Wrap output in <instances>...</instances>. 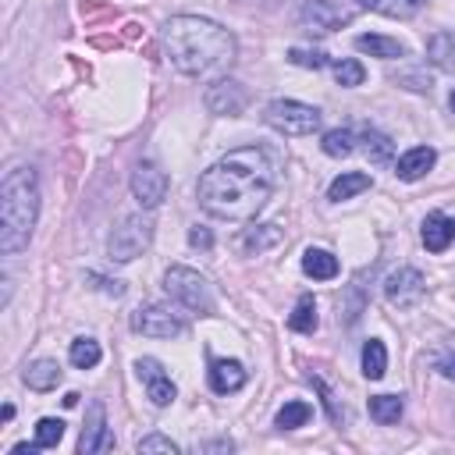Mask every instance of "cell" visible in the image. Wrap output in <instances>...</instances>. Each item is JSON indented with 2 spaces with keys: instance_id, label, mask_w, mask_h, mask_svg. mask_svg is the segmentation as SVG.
<instances>
[{
  "instance_id": "obj_1",
  "label": "cell",
  "mask_w": 455,
  "mask_h": 455,
  "mask_svg": "<svg viewBox=\"0 0 455 455\" xmlns=\"http://www.w3.org/2000/svg\"><path fill=\"white\" fill-rule=\"evenodd\" d=\"M277 178H281V167H277V156L270 149L242 146L199 174L196 196L210 217L252 220L267 206V199L274 196Z\"/></svg>"
},
{
  "instance_id": "obj_2",
  "label": "cell",
  "mask_w": 455,
  "mask_h": 455,
  "mask_svg": "<svg viewBox=\"0 0 455 455\" xmlns=\"http://www.w3.org/2000/svg\"><path fill=\"white\" fill-rule=\"evenodd\" d=\"M164 53L171 68L188 78H224V71L235 64L238 43L224 25L210 18L174 14L164 25Z\"/></svg>"
},
{
  "instance_id": "obj_3",
  "label": "cell",
  "mask_w": 455,
  "mask_h": 455,
  "mask_svg": "<svg viewBox=\"0 0 455 455\" xmlns=\"http://www.w3.org/2000/svg\"><path fill=\"white\" fill-rule=\"evenodd\" d=\"M39 217V181L32 164H14L0 181V252L14 256L28 245Z\"/></svg>"
},
{
  "instance_id": "obj_4",
  "label": "cell",
  "mask_w": 455,
  "mask_h": 455,
  "mask_svg": "<svg viewBox=\"0 0 455 455\" xmlns=\"http://www.w3.org/2000/svg\"><path fill=\"white\" fill-rule=\"evenodd\" d=\"M149 242H153V220L142 213H132V217H121L107 235V256L114 263H132L149 249Z\"/></svg>"
},
{
  "instance_id": "obj_5",
  "label": "cell",
  "mask_w": 455,
  "mask_h": 455,
  "mask_svg": "<svg viewBox=\"0 0 455 455\" xmlns=\"http://www.w3.org/2000/svg\"><path fill=\"white\" fill-rule=\"evenodd\" d=\"M164 288L174 302H181L192 313H213V306H217L213 291H210V281L192 267H171L164 274Z\"/></svg>"
},
{
  "instance_id": "obj_6",
  "label": "cell",
  "mask_w": 455,
  "mask_h": 455,
  "mask_svg": "<svg viewBox=\"0 0 455 455\" xmlns=\"http://www.w3.org/2000/svg\"><path fill=\"white\" fill-rule=\"evenodd\" d=\"M263 121L274 132L295 139V135H313L320 128V110L309 103H299V100H274V103H267Z\"/></svg>"
},
{
  "instance_id": "obj_7",
  "label": "cell",
  "mask_w": 455,
  "mask_h": 455,
  "mask_svg": "<svg viewBox=\"0 0 455 455\" xmlns=\"http://www.w3.org/2000/svg\"><path fill=\"white\" fill-rule=\"evenodd\" d=\"M299 21H302L306 32L327 36V32L348 25V21H352V11H348L345 4H338V0H302V7H299Z\"/></svg>"
},
{
  "instance_id": "obj_8",
  "label": "cell",
  "mask_w": 455,
  "mask_h": 455,
  "mask_svg": "<svg viewBox=\"0 0 455 455\" xmlns=\"http://www.w3.org/2000/svg\"><path fill=\"white\" fill-rule=\"evenodd\" d=\"M423 291H427V277H423L416 267H398V270H391L387 281H384V295H387V302L398 306V309L416 306V302L423 299Z\"/></svg>"
},
{
  "instance_id": "obj_9",
  "label": "cell",
  "mask_w": 455,
  "mask_h": 455,
  "mask_svg": "<svg viewBox=\"0 0 455 455\" xmlns=\"http://www.w3.org/2000/svg\"><path fill=\"white\" fill-rule=\"evenodd\" d=\"M203 103H206L210 114L235 117V114L245 110V103H249V89H245L242 82H235V78H213V85L206 89Z\"/></svg>"
},
{
  "instance_id": "obj_10",
  "label": "cell",
  "mask_w": 455,
  "mask_h": 455,
  "mask_svg": "<svg viewBox=\"0 0 455 455\" xmlns=\"http://www.w3.org/2000/svg\"><path fill=\"white\" fill-rule=\"evenodd\" d=\"M132 327L146 338H178L185 331V320L171 306H146V309H135Z\"/></svg>"
},
{
  "instance_id": "obj_11",
  "label": "cell",
  "mask_w": 455,
  "mask_h": 455,
  "mask_svg": "<svg viewBox=\"0 0 455 455\" xmlns=\"http://www.w3.org/2000/svg\"><path fill=\"white\" fill-rule=\"evenodd\" d=\"M132 196L139 199L142 210L160 206V203L167 199V174H164L156 164L142 160V164L132 171Z\"/></svg>"
},
{
  "instance_id": "obj_12",
  "label": "cell",
  "mask_w": 455,
  "mask_h": 455,
  "mask_svg": "<svg viewBox=\"0 0 455 455\" xmlns=\"http://www.w3.org/2000/svg\"><path fill=\"white\" fill-rule=\"evenodd\" d=\"M135 373H139V380L146 384V395H149V402L153 405H171L174 402V384H171V377L164 373V366L156 363V359H149V355H142V359H135Z\"/></svg>"
},
{
  "instance_id": "obj_13",
  "label": "cell",
  "mask_w": 455,
  "mask_h": 455,
  "mask_svg": "<svg viewBox=\"0 0 455 455\" xmlns=\"http://www.w3.org/2000/svg\"><path fill=\"white\" fill-rule=\"evenodd\" d=\"M110 444H114V437H110V427H107V412H103L100 402H92L89 416H85V427L78 434V451L82 455H96V451H107Z\"/></svg>"
},
{
  "instance_id": "obj_14",
  "label": "cell",
  "mask_w": 455,
  "mask_h": 455,
  "mask_svg": "<svg viewBox=\"0 0 455 455\" xmlns=\"http://www.w3.org/2000/svg\"><path fill=\"white\" fill-rule=\"evenodd\" d=\"M419 238L430 252H444L451 242H455V217H444V213H427L423 228H419Z\"/></svg>"
},
{
  "instance_id": "obj_15",
  "label": "cell",
  "mask_w": 455,
  "mask_h": 455,
  "mask_svg": "<svg viewBox=\"0 0 455 455\" xmlns=\"http://www.w3.org/2000/svg\"><path fill=\"white\" fill-rule=\"evenodd\" d=\"M245 366L238 363V359H213L210 363V387L217 391V395H231V391H238L242 384H245Z\"/></svg>"
},
{
  "instance_id": "obj_16",
  "label": "cell",
  "mask_w": 455,
  "mask_h": 455,
  "mask_svg": "<svg viewBox=\"0 0 455 455\" xmlns=\"http://www.w3.org/2000/svg\"><path fill=\"white\" fill-rule=\"evenodd\" d=\"M434 160H437V153H434L430 146H412L409 153H402V156H398L395 174H398L402 181H419V178L434 167Z\"/></svg>"
},
{
  "instance_id": "obj_17",
  "label": "cell",
  "mask_w": 455,
  "mask_h": 455,
  "mask_svg": "<svg viewBox=\"0 0 455 455\" xmlns=\"http://www.w3.org/2000/svg\"><path fill=\"white\" fill-rule=\"evenodd\" d=\"M60 377H64V370L57 366V359H36V363H28L25 373H21V380H25L32 391H53V387L60 384Z\"/></svg>"
},
{
  "instance_id": "obj_18",
  "label": "cell",
  "mask_w": 455,
  "mask_h": 455,
  "mask_svg": "<svg viewBox=\"0 0 455 455\" xmlns=\"http://www.w3.org/2000/svg\"><path fill=\"white\" fill-rule=\"evenodd\" d=\"M302 270H306L313 281H331V277H338V256L327 252V249L309 245V249L302 252Z\"/></svg>"
},
{
  "instance_id": "obj_19",
  "label": "cell",
  "mask_w": 455,
  "mask_h": 455,
  "mask_svg": "<svg viewBox=\"0 0 455 455\" xmlns=\"http://www.w3.org/2000/svg\"><path fill=\"white\" fill-rule=\"evenodd\" d=\"M366 188H370V174H366V171H345V174H338V178L331 181L327 199H331V203H345V199H352V196H359V192H366Z\"/></svg>"
},
{
  "instance_id": "obj_20",
  "label": "cell",
  "mask_w": 455,
  "mask_h": 455,
  "mask_svg": "<svg viewBox=\"0 0 455 455\" xmlns=\"http://www.w3.org/2000/svg\"><path fill=\"white\" fill-rule=\"evenodd\" d=\"M427 60L441 71H455V32H437L427 43Z\"/></svg>"
},
{
  "instance_id": "obj_21",
  "label": "cell",
  "mask_w": 455,
  "mask_h": 455,
  "mask_svg": "<svg viewBox=\"0 0 455 455\" xmlns=\"http://www.w3.org/2000/svg\"><path fill=\"white\" fill-rule=\"evenodd\" d=\"M355 50L370 53V57H384V60H395V57H405V46L391 36H355Z\"/></svg>"
},
{
  "instance_id": "obj_22",
  "label": "cell",
  "mask_w": 455,
  "mask_h": 455,
  "mask_svg": "<svg viewBox=\"0 0 455 455\" xmlns=\"http://www.w3.org/2000/svg\"><path fill=\"white\" fill-rule=\"evenodd\" d=\"M281 242V228L277 224H256V228H245V235H242V252H263V249H270V245H277Z\"/></svg>"
},
{
  "instance_id": "obj_23",
  "label": "cell",
  "mask_w": 455,
  "mask_h": 455,
  "mask_svg": "<svg viewBox=\"0 0 455 455\" xmlns=\"http://www.w3.org/2000/svg\"><path fill=\"white\" fill-rule=\"evenodd\" d=\"M387 373V348L380 338H370L363 345V377L366 380H380Z\"/></svg>"
},
{
  "instance_id": "obj_24",
  "label": "cell",
  "mask_w": 455,
  "mask_h": 455,
  "mask_svg": "<svg viewBox=\"0 0 455 455\" xmlns=\"http://www.w3.org/2000/svg\"><path fill=\"white\" fill-rule=\"evenodd\" d=\"M402 412H405L402 395H373V398H370V416H373L380 427L398 423V419H402Z\"/></svg>"
},
{
  "instance_id": "obj_25",
  "label": "cell",
  "mask_w": 455,
  "mask_h": 455,
  "mask_svg": "<svg viewBox=\"0 0 455 455\" xmlns=\"http://www.w3.org/2000/svg\"><path fill=\"white\" fill-rule=\"evenodd\" d=\"M309 416H313L309 402H299V398H291V402H284V405L277 409V416H274V427H277V430H295V427H306V423H309Z\"/></svg>"
},
{
  "instance_id": "obj_26",
  "label": "cell",
  "mask_w": 455,
  "mask_h": 455,
  "mask_svg": "<svg viewBox=\"0 0 455 455\" xmlns=\"http://www.w3.org/2000/svg\"><path fill=\"white\" fill-rule=\"evenodd\" d=\"M68 359L78 366V370H92L100 359H103V348L96 338H75L71 348H68Z\"/></svg>"
},
{
  "instance_id": "obj_27",
  "label": "cell",
  "mask_w": 455,
  "mask_h": 455,
  "mask_svg": "<svg viewBox=\"0 0 455 455\" xmlns=\"http://www.w3.org/2000/svg\"><path fill=\"white\" fill-rule=\"evenodd\" d=\"M288 327L299 331V334H313L316 331V302H313V295H299V302H295V309L288 316Z\"/></svg>"
},
{
  "instance_id": "obj_28",
  "label": "cell",
  "mask_w": 455,
  "mask_h": 455,
  "mask_svg": "<svg viewBox=\"0 0 455 455\" xmlns=\"http://www.w3.org/2000/svg\"><path fill=\"white\" fill-rule=\"evenodd\" d=\"M359 4L377 11V14H384V18H398V21L412 18L416 7H419V0H359Z\"/></svg>"
},
{
  "instance_id": "obj_29",
  "label": "cell",
  "mask_w": 455,
  "mask_h": 455,
  "mask_svg": "<svg viewBox=\"0 0 455 455\" xmlns=\"http://www.w3.org/2000/svg\"><path fill=\"white\" fill-rule=\"evenodd\" d=\"M320 149H323L327 156H348V153L355 149V132H352V128H331V132L323 135Z\"/></svg>"
},
{
  "instance_id": "obj_30",
  "label": "cell",
  "mask_w": 455,
  "mask_h": 455,
  "mask_svg": "<svg viewBox=\"0 0 455 455\" xmlns=\"http://www.w3.org/2000/svg\"><path fill=\"white\" fill-rule=\"evenodd\" d=\"M359 142H363V153L370 156V164H387L391 153H395V142L387 135H380V132H363Z\"/></svg>"
},
{
  "instance_id": "obj_31",
  "label": "cell",
  "mask_w": 455,
  "mask_h": 455,
  "mask_svg": "<svg viewBox=\"0 0 455 455\" xmlns=\"http://www.w3.org/2000/svg\"><path fill=\"white\" fill-rule=\"evenodd\" d=\"M334 78H338V85H363V78H366V68L355 60V57H341V60H334Z\"/></svg>"
},
{
  "instance_id": "obj_32",
  "label": "cell",
  "mask_w": 455,
  "mask_h": 455,
  "mask_svg": "<svg viewBox=\"0 0 455 455\" xmlns=\"http://www.w3.org/2000/svg\"><path fill=\"white\" fill-rule=\"evenodd\" d=\"M60 437H64V423H60V419L43 416V419L36 423V444H39V448H57Z\"/></svg>"
},
{
  "instance_id": "obj_33",
  "label": "cell",
  "mask_w": 455,
  "mask_h": 455,
  "mask_svg": "<svg viewBox=\"0 0 455 455\" xmlns=\"http://www.w3.org/2000/svg\"><path fill=\"white\" fill-rule=\"evenodd\" d=\"M135 451H139V455H149V451H164V455H178V444H174L171 437H164V434H146V437H139V444H135Z\"/></svg>"
},
{
  "instance_id": "obj_34",
  "label": "cell",
  "mask_w": 455,
  "mask_h": 455,
  "mask_svg": "<svg viewBox=\"0 0 455 455\" xmlns=\"http://www.w3.org/2000/svg\"><path fill=\"white\" fill-rule=\"evenodd\" d=\"M288 60H291V64H299V68H313V71L327 64V57H323L320 50H302V46L288 50Z\"/></svg>"
},
{
  "instance_id": "obj_35",
  "label": "cell",
  "mask_w": 455,
  "mask_h": 455,
  "mask_svg": "<svg viewBox=\"0 0 455 455\" xmlns=\"http://www.w3.org/2000/svg\"><path fill=\"white\" fill-rule=\"evenodd\" d=\"M188 245H192V249H210V245H213V235H210V228H203V224H192V228H188Z\"/></svg>"
},
{
  "instance_id": "obj_36",
  "label": "cell",
  "mask_w": 455,
  "mask_h": 455,
  "mask_svg": "<svg viewBox=\"0 0 455 455\" xmlns=\"http://www.w3.org/2000/svg\"><path fill=\"white\" fill-rule=\"evenodd\" d=\"M89 281H96V288H103L107 295H124V284L121 281H107V277H100V274H85Z\"/></svg>"
},
{
  "instance_id": "obj_37",
  "label": "cell",
  "mask_w": 455,
  "mask_h": 455,
  "mask_svg": "<svg viewBox=\"0 0 455 455\" xmlns=\"http://www.w3.org/2000/svg\"><path fill=\"white\" fill-rule=\"evenodd\" d=\"M437 370H441L448 380H455V352H451V355H441V359H437Z\"/></svg>"
},
{
  "instance_id": "obj_38",
  "label": "cell",
  "mask_w": 455,
  "mask_h": 455,
  "mask_svg": "<svg viewBox=\"0 0 455 455\" xmlns=\"http://www.w3.org/2000/svg\"><path fill=\"white\" fill-rule=\"evenodd\" d=\"M448 103H451V110H455V92H451V96H448Z\"/></svg>"
}]
</instances>
